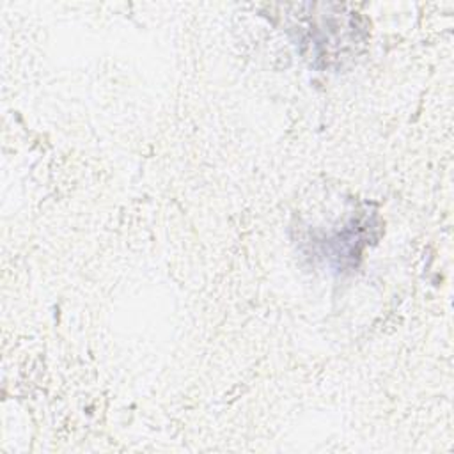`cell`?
Masks as SVG:
<instances>
[{"instance_id": "cell-1", "label": "cell", "mask_w": 454, "mask_h": 454, "mask_svg": "<svg viewBox=\"0 0 454 454\" xmlns=\"http://www.w3.org/2000/svg\"><path fill=\"white\" fill-rule=\"evenodd\" d=\"M293 30L296 32V41L309 48L307 57L314 62L323 60L325 66L340 60L349 48L356 50L365 35L356 16L339 12L300 14Z\"/></svg>"}]
</instances>
